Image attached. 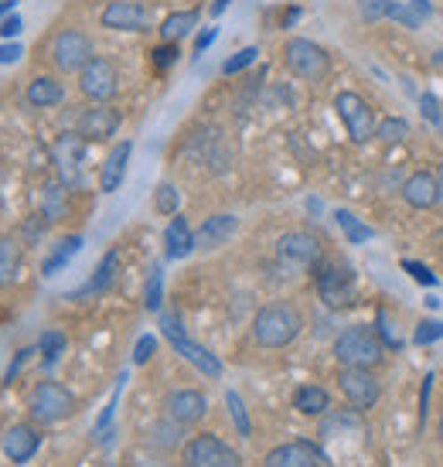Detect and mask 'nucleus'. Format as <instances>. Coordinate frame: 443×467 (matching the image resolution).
Wrapping results in <instances>:
<instances>
[{
    "instance_id": "obj_1",
    "label": "nucleus",
    "mask_w": 443,
    "mask_h": 467,
    "mask_svg": "<svg viewBox=\"0 0 443 467\" xmlns=\"http://www.w3.org/2000/svg\"><path fill=\"white\" fill-rule=\"evenodd\" d=\"M300 334H304V314L287 300L267 304L252 317V341L259 348H287Z\"/></svg>"
},
{
    "instance_id": "obj_2",
    "label": "nucleus",
    "mask_w": 443,
    "mask_h": 467,
    "mask_svg": "<svg viewBox=\"0 0 443 467\" xmlns=\"http://www.w3.org/2000/svg\"><path fill=\"white\" fill-rule=\"evenodd\" d=\"M334 358L351 369H379L386 362V345L375 328L368 324H351L334 338Z\"/></svg>"
},
{
    "instance_id": "obj_3",
    "label": "nucleus",
    "mask_w": 443,
    "mask_h": 467,
    "mask_svg": "<svg viewBox=\"0 0 443 467\" xmlns=\"http://www.w3.org/2000/svg\"><path fill=\"white\" fill-rule=\"evenodd\" d=\"M181 467H242V454L215 433H198L181 447Z\"/></svg>"
},
{
    "instance_id": "obj_4",
    "label": "nucleus",
    "mask_w": 443,
    "mask_h": 467,
    "mask_svg": "<svg viewBox=\"0 0 443 467\" xmlns=\"http://www.w3.org/2000/svg\"><path fill=\"white\" fill-rule=\"evenodd\" d=\"M86 147L89 140L78 134H62L52 143V164L58 171V181L69 188V192H78L86 184V171H82V160H86Z\"/></svg>"
},
{
    "instance_id": "obj_5",
    "label": "nucleus",
    "mask_w": 443,
    "mask_h": 467,
    "mask_svg": "<svg viewBox=\"0 0 443 467\" xmlns=\"http://www.w3.org/2000/svg\"><path fill=\"white\" fill-rule=\"evenodd\" d=\"M283 61L297 78L304 82H321L331 72V55L310 38H290L283 48Z\"/></svg>"
},
{
    "instance_id": "obj_6",
    "label": "nucleus",
    "mask_w": 443,
    "mask_h": 467,
    "mask_svg": "<svg viewBox=\"0 0 443 467\" xmlns=\"http://www.w3.org/2000/svg\"><path fill=\"white\" fill-rule=\"evenodd\" d=\"M28 413L38 420V423H62L76 413V396L65 389L62 382H38L31 399H28Z\"/></svg>"
},
{
    "instance_id": "obj_7",
    "label": "nucleus",
    "mask_w": 443,
    "mask_h": 467,
    "mask_svg": "<svg viewBox=\"0 0 443 467\" xmlns=\"http://www.w3.org/2000/svg\"><path fill=\"white\" fill-rule=\"evenodd\" d=\"M317 297L324 300V307L331 311H345L348 304L355 300V270L345 263H321L317 266Z\"/></svg>"
},
{
    "instance_id": "obj_8",
    "label": "nucleus",
    "mask_w": 443,
    "mask_h": 467,
    "mask_svg": "<svg viewBox=\"0 0 443 467\" xmlns=\"http://www.w3.org/2000/svg\"><path fill=\"white\" fill-rule=\"evenodd\" d=\"M334 110H338V119L345 123L351 143H368V140L375 136L379 119H375V110L365 102V96H358V93L345 89V93L334 96Z\"/></svg>"
},
{
    "instance_id": "obj_9",
    "label": "nucleus",
    "mask_w": 443,
    "mask_h": 467,
    "mask_svg": "<svg viewBox=\"0 0 443 467\" xmlns=\"http://www.w3.org/2000/svg\"><path fill=\"white\" fill-rule=\"evenodd\" d=\"M96 59V48H93V38L82 35L76 28H65L58 31L55 41H52V61H55L58 72L72 76V72H82L89 61Z\"/></svg>"
},
{
    "instance_id": "obj_10",
    "label": "nucleus",
    "mask_w": 443,
    "mask_h": 467,
    "mask_svg": "<svg viewBox=\"0 0 443 467\" xmlns=\"http://www.w3.org/2000/svg\"><path fill=\"white\" fill-rule=\"evenodd\" d=\"M338 389L341 396L348 399V406L355 409V413H365L379 403V396H382V382H379V375L372 369H351V365H341L338 372Z\"/></svg>"
},
{
    "instance_id": "obj_11",
    "label": "nucleus",
    "mask_w": 443,
    "mask_h": 467,
    "mask_svg": "<svg viewBox=\"0 0 443 467\" xmlns=\"http://www.w3.org/2000/svg\"><path fill=\"white\" fill-rule=\"evenodd\" d=\"M276 256L287 266H297V270H317L321 259H324V250H321V239L314 233L290 229V233H283L276 239Z\"/></svg>"
},
{
    "instance_id": "obj_12",
    "label": "nucleus",
    "mask_w": 443,
    "mask_h": 467,
    "mask_svg": "<svg viewBox=\"0 0 443 467\" xmlns=\"http://www.w3.org/2000/svg\"><path fill=\"white\" fill-rule=\"evenodd\" d=\"M99 24L110 31H151L154 28V11L140 0H110L99 11Z\"/></svg>"
},
{
    "instance_id": "obj_13",
    "label": "nucleus",
    "mask_w": 443,
    "mask_h": 467,
    "mask_svg": "<svg viewBox=\"0 0 443 467\" xmlns=\"http://www.w3.org/2000/svg\"><path fill=\"white\" fill-rule=\"evenodd\" d=\"M78 93L86 99H93V102H110L119 93V72H116L113 61L103 59V55L89 61L78 72Z\"/></svg>"
},
{
    "instance_id": "obj_14",
    "label": "nucleus",
    "mask_w": 443,
    "mask_h": 467,
    "mask_svg": "<svg viewBox=\"0 0 443 467\" xmlns=\"http://www.w3.org/2000/svg\"><path fill=\"white\" fill-rule=\"evenodd\" d=\"M119 123H123V113H119V110H113L110 102H93L89 110H82V117H78L76 123V134L86 136L89 143H103V140L116 136Z\"/></svg>"
},
{
    "instance_id": "obj_15",
    "label": "nucleus",
    "mask_w": 443,
    "mask_h": 467,
    "mask_svg": "<svg viewBox=\"0 0 443 467\" xmlns=\"http://www.w3.org/2000/svg\"><path fill=\"white\" fill-rule=\"evenodd\" d=\"M205 413H209V399H205V392L198 389H174L168 392V399H164V416H168L171 423H177V427L201 423Z\"/></svg>"
},
{
    "instance_id": "obj_16",
    "label": "nucleus",
    "mask_w": 443,
    "mask_h": 467,
    "mask_svg": "<svg viewBox=\"0 0 443 467\" xmlns=\"http://www.w3.org/2000/svg\"><path fill=\"white\" fill-rule=\"evenodd\" d=\"M321 464H324V454L310 440H290V444L273 447L263 457V467H321Z\"/></svg>"
},
{
    "instance_id": "obj_17",
    "label": "nucleus",
    "mask_w": 443,
    "mask_h": 467,
    "mask_svg": "<svg viewBox=\"0 0 443 467\" xmlns=\"http://www.w3.org/2000/svg\"><path fill=\"white\" fill-rule=\"evenodd\" d=\"M403 201L416 212L437 209L440 205V184H437V171H413L403 181Z\"/></svg>"
},
{
    "instance_id": "obj_18",
    "label": "nucleus",
    "mask_w": 443,
    "mask_h": 467,
    "mask_svg": "<svg viewBox=\"0 0 443 467\" xmlns=\"http://www.w3.org/2000/svg\"><path fill=\"white\" fill-rule=\"evenodd\" d=\"M130 154H134V143H130V140H119L113 151L106 154L103 168H99V192H103V195H113L116 188L127 181V164H130Z\"/></svg>"
},
{
    "instance_id": "obj_19",
    "label": "nucleus",
    "mask_w": 443,
    "mask_h": 467,
    "mask_svg": "<svg viewBox=\"0 0 443 467\" xmlns=\"http://www.w3.org/2000/svg\"><path fill=\"white\" fill-rule=\"evenodd\" d=\"M4 454L11 457V464H28L41 447V433L35 427H28V423H18V427H11L4 433Z\"/></svg>"
},
{
    "instance_id": "obj_20",
    "label": "nucleus",
    "mask_w": 443,
    "mask_h": 467,
    "mask_svg": "<svg viewBox=\"0 0 443 467\" xmlns=\"http://www.w3.org/2000/svg\"><path fill=\"white\" fill-rule=\"evenodd\" d=\"M235 229H239V218L232 212H218L201 222V229L194 233V242L201 250H218V246H226L232 235H235Z\"/></svg>"
},
{
    "instance_id": "obj_21",
    "label": "nucleus",
    "mask_w": 443,
    "mask_h": 467,
    "mask_svg": "<svg viewBox=\"0 0 443 467\" xmlns=\"http://www.w3.org/2000/svg\"><path fill=\"white\" fill-rule=\"evenodd\" d=\"M171 345H174V351H177L188 365H194L201 375H209V379H222V362H218V355H212V351L201 348V345H194L192 338H174Z\"/></svg>"
},
{
    "instance_id": "obj_22",
    "label": "nucleus",
    "mask_w": 443,
    "mask_h": 467,
    "mask_svg": "<svg viewBox=\"0 0 443 467\" xmlns=\"http://www.w3.org/2000/svg\"><path fill=\"white\" fill-rule=\"evenodd\" d=\"M164 246H168V259H185V256H192L198 250L192 225H188L185 215H171V225L164 229Z\"/></svg>"
},
{
    "instance_id": "obj_23",
    "label": "nucleus",
    "mask_w": 443,
    "mask_h": 467,
    "mask_svg": "<svg viewBox=\"0 0 443 467\" xmlns=\"http://www.w3.org/2000/svg\"><path fill=\"white\" fill-rule=\"evenodd\" d=\"M28 106H35V110H48V106H58L62 99H65V89H62V82L52 76H35L28 82Z\"/></svg>"
},
{
    "instance_id": "obj_24",
    "label": "nucleus",
    "mask_w": 443,
    "mask_h": 467,
    "mask_svg": "<svg viewBox=\"0 0 443 467\" xmlns=\"http://www.w3.org/2000/svg\"><path fill=\"white\" fill-rule=\"evenodd\" d=\"M198 18H201V11L198 7H188V11H174V14H168V18L160 20V38L164 41H181L188 38L194 28H198Z\"/></svg>"
},
{
    "instance_id": "obj_25",
    "label": "nucleus",
    "mask_w": 443,
    "mask_h": 467,
    "mask_svg": "<svg viewBox=\"0 0 443 467\" xmlns=\"http://www.w3.org/2000/svg\"><path fill=\"white\" fill-rule=\"evenodd\" d=\"M293 409L304 413V416H324L331 409L328 389H321V386H300V389L293 392Z\"/></svg>"
},
{
    "instance_id": "obj_26",
    "label": "nucleus",
    "mask_w": 443,
    "mask_h": 467,
    "mask_svg": "<svg viewBox=\"0 0 443 467\" xmlns=\"http://www.w3.org/2000/svg\"><path fill=\"white\" fill-rule=\"evenodd\" d=\"M82 250V235H69V239H62L55 250H52V256L41 263V276H55V273H62L69 263H72V256Z\"/></svg>"
},
{
    "instance_id": "obj_27",
    "label": "nucleus",
    "mask_w": 443,
    "mask_h": 467,
    "mask_svg": "<svg viewBox=\"0 0 443 467\" xmlns=\"http://www.w3.org/2000/svg\"><path fill=\"white\" fill-rule=\"evenodd\" d=\"M116 270H119V250H110V253L99 259L96 273H93V280L82 287V291L76 293V297H82V293H103L110 291V283L116 280Z\"/></svg>"
},
{
    "instance_id": "obj_28",
    "label": "nucleus",
    "mask_w": 443,
    "mask_h": 467,
    "mask_svg": "<svg viewBox=\"0 0 443 467\" xmlns=\"http://www.w3.org/2000/svg\"><path fill=\"white\" fill-rule=\"evenodd\" d=\"M21 270V242L11 235H0V287H7Z\"/></svg>"
},
{
    "instance_id": "obj_29",
    "label": "nucleus",
    "mask_w": 443,
    "mask_h": 467,
    "mask_svg": "<svg viewBox=\"0 0 443 467\" xmlns=\"http://www.w3.org/2000/svg\"><path fill=\"white\" fill-rule=\"evenodd\" d=\"M334 218H338V225H341V233H345V239L351 242V246H362V242H368V239L375 235V229H372V225H365L358 215L348 212V209H338V212H334Z\"/></svg>"
},
{
    "instance_id": "obj_30",
    "label": "nucleus",
    "mask_w": 443,
    "mask_h": 467,
    "mask_svg": "<svg viewBox=\"0 0 443 467\" xmlns=\"http://www.w3.org/2000/svg\"><path fill=\"white\" fill-rule=\"evenodd\" d=\"M65 184L62 181H52V184H45V201H41V215L48 218V222H58V218H65L69 212V198H65Z\"/></svg>"
},
{
    "instance_id": "obj_31",
    "label": "nucleus",
    "mask_w": 443,
    "mask_h": 467,
    "mask_svg": "<svg viewBox=\"0 0 443 467\" xmlns=\"http://www.w3.org/2000/svg\"><path fill=\"white\" fill-rule=\"evenodd\" d=\"M406 136H409V123L403 117H386L375 127V140H382V143H403Z\"/></svg>"
},
{
    "instance_id": "obj_32",
    "label": "nucleus",
    "mask_w": 443,
    "mask_h": 467,
    "mask_svg": "<svg viewBox=\"0 0 443 467\" xmlns=\"http://www.w3.org/2000/svg\"><path fill=\"white\" fill-rule=\"evenodd\" d=\"M396 0H358V14H362V20H392V14H396Z\"/></svg>"
},
{
    "instance_id": "obj_33",
    "label": "nucleus",
    "mask_w": 443,
    "mask_h": 467,
    "mask_svg": "<svg viewBox=\"0 0 443 467\" xmlns=\"http://www.w3.org/2000/svg\"><path fill=\"white\" fill-rule=\"evenodd\" d=\"M226 406H229V416L232 423H235V430H239V437H250L252 423H250V413H246L242 396H239V392H226Z\"/></svg>"
},
{
    "instance_id": "obj_34",
    "label": "nucleus",
    "mask_w": 443,
    "mask_h": 467,
    "mask_svg": "<svg viewBox=\"0 0 443 467\" xmlns=\"http://www.w3.org/2000/svg\"><path fill=\"white\" fill-rule=\"evenodd\" d=\"M154 209H157L160 215H177V209H181V192L174 188L171 181L157 184V192H154Z\"/></svg>"
},
{
    "instance_id": "obj_35",
    "label": "nucleus",
    "mask_w": 443,
    "mask_h": 467,
    "mask_svg": "<svg viewBox=\"0 0 443 467\" xmlns=\"http://www.w3.org/2000/svg\"><path fill=\"white\" fill-rule=\"evenodd\" d=\"M160 300H164V270L154 266L147 276V287H144V307L147 311H160Z\"/></svg>"
},
{
    "instance_id": "obj_36",
    "label": "nucleus",
    "mask_w": 443,
    "mask_h": 467,
    "mask_svg": "<svg viewBox=\"0 0 443 467\" xmlns=\"http://www.w3.org/2000/svg\"><path fill=\"white\" fill-rule=\"evenodd\" d=\"M65 345H69V341H65V334L62 332H45L38 338V351H41V358H45L48 365L58 362V355H65Z\"/></svg>"
},
{
    "instance_id": "obj_37",
    "label": "nucleus",
    "mask_w": 443,
    "mask_h": 467,
    "mask_svg": "<svg viewBox=\"0 0 443 467\" xmlns=\"http://www.w3.org/2000/svg\"><path fill=\"white\" fill-rule=\"evenodd\" d=\"M181 55V48H177V41H160L154 52H151V61H154L157 72H168L174 61Z\"/></svg>"
},
{
    "instance_id": "obj_38",
    "label": "nucleus",
    "mask_w": 443,
    "mask_h": 467,
    "mask_svg": "<svg viewBox=\"0 0 443 467\" xmlns=\"http://www.w3.org/2000/svg\"><path fill=\"white\" fill-rule=\"evenodd\" d=\"M259 59V48L250 45V48H242V52H235L226 65H222V76H235V72H242V69H250L252 61Z\"/></svg>"
},
{
    "instance_id": "obj_39",
    "label": "nucleus",
    "mask_w": 443,
    "mask_h": 467,
    "mask_svg": "<svg viewBox=\"0 0 443 467\" xmlns=\"http://www.w3.org/2000/svg\"><path fill=\"white\" fill-rule=\"evenodd\" d=\"M440 338H443V321H420V324H416V334H413L416 345H433V341H440Z\"/></svg>"
},
{
    "instance_id": "obj_40",
    "label": "nucleus",
    "mask_w": 443,
    "mask_h": 467,
    "mask_svg": "<svg viewBox=\"0 0 443 467\" xmlns=\"http://www.w3.org/2000/svg\"><path fill=\"white\" fill-rule=\"evenodd\" d=\"M403 270L416 280V283H423V287H437V273L430 270L426 263H416V259H406L403 263Z\"/></svg>"
},
{
    "instance_id": "obj_41",
    "label": "nucleus",
    "mask_w": 443,
    "mask_h": 467,
    "mask_svg": "<svg viewBox=\"0 0 443 467\" xmlns=\"http://www.w3.org/2000/svg\"><path fill=\"white\" fill-rule=\"evenodd\" d=\"M154 351H157V338L154 334H144L134 348V365H147V362L154 358Z\"/></svg>"
},
{
    "instance_id": "obj_42",
    "label": "nucleus",
    "mask_w": 443,
    "mask_h": 467,
    "mask_svg": "<svg viewBox=\"0 0 443 467\" xmlns=\"http://www.w3.org/2000/svg\"><path fill=\"white\" fill-rule=\"evenodd\" d=\"M375 332H379V338H382V345H386V348H403V341H399V338H396V334L389 332V321H386V311H379L375 314Z\"/></svg>"
},
{
    "instance_id": "obj_43",
    "label": "nucleus",
    "mask_w": 443,
    "mask_h": 467,
    "mask_svg": "<svg viewBox=\"0 0 443 467\" xmlns=\"http://www.w3.org/2000/svg\"><path fill=\"white\" fill-rule=\"evenodd\" d=\"M420 106H423V117L430 119V123L443 127V106L437 102V96H430V93H426V96L420 99Z\"/></svg>"
},
{
    "instance_id": "obj_44",
    "label": "nucleus",
    "mask_w": 443,
    "mask_h": 467,
    "mask_svg": "<svg viewBox=\"0 0 443 467\" xmlns=\"http://www.w3.org/2000/svg\"><path fill=\"white\" fill-rule=\"evenodd\" d=\"M45 229H48V218H45V215H31V218L24 222V235H28L31 242H38L41 235H45Z\"/></svg>"
},
{
    "instance_id": "obj_45",
    "label": "nucleus",
    "mask_w": 443,
    "mask_h": 467,
    "mask_svg": "<svg viewBox=\"0 0 443 467\" xmlns=\"http://www.w3.org/2000/svg\"><path fill=\"white\" fill-rule=\"evenodd\" d=\"M160 328H164V334L168 338H185V328H181V317L177 314H160Z\"/></svg>"
},
{
    "instance_id": "obj_46",
    "label": "nucleus",
    "mask_w": 443,
    "mask_h": 467,
    "mask_svg": "<svg viewBox=\"0 0 443 467\" xmlns=\"http://www.w3.org/2000/svg\"><path fill=\"white\" fill-rule=\"evenodd\" d=\"M21 31H24V20L18 18V14H7V18L0 20V35L11 41V38H18Z\"/></svg>"
},
{
    "instance_id": "obj_47",
    "label": "nucleus",
    "mask_w": 443,
    "mask_h": 467,
    "mask_svg": "<svg viewBox=\"0 0 443 467\" xmlns=\"http://www.w3.org/2000/svg\"><path fill=\"white\" fill-rule=\"evenodd\" d=\"M430 392H433V372H426L423 389H420V427L426 423V409H430Z\"/></svg>"
},
{
    "instance_id": "obj_48",
    "label": "nucleus",
    "mask_w": 443,
    "mask_h": 467,
    "mask_svg": "<svg viewBox=\"0 0 443 467\" xmlns=\"http://www.w3.org/2000/svg\"><path fill=\"white\" fill-rule=\"evenodd\" d=\"M21 55H24V48H21L18 41H7V45H0V65H14Z\"/></svg>"
},
{
    "instance_id": "obj_49",
    "label": "nucleus",
    "mask_w": 443,
    "mask_h": 467,
    "mask_svg": "<svg viewBox=\"0 0 443 467\" xmlns=\"http://www.w3.org/2000/svg\"><path fill=\"white\" fill-rule=\"evenodd\" d=\"M218 38V28H205L198 38H194V55H201V52H209L212 48V41Z\"/></svg>"
},
{
    "instance_id": "obj_50",
    "label": "nucleus",
    "mask_w": 443,
    "mask_h": 467,
    "mask_svg": "<svg viewBox=\"0 0 443 467\" xmlns=\"http://www.w3.org/2000/svg\"><path fill=\"white\" fill-rule=\"evenodd\" d=\"M409 7H413V14L420 20L433 18V4H430V0H409Z\"/></svg>"
},
{
    "instance_id": "obj_51",
    "label": "nucleus",
    "mask_w": 443,
    "mask_h": 467,
    "mask_svg": "<svg viewBox=\"0 0 443 467\" xmlns=\"http://www.w3.org/2000/svg\"><path fill=\"white\" fill-rule=\"evenodd\" d=\"M229 4H232V0H215V4H212V18H218V14H222Z\"/></svg>"
},
{
    "instance_id": "obj_52",
    "label": "nucleus",
    "mask_w": 443,
    "mask_h": 467,
    "mask_svg": "<svg viewBox=\"0 0 443 467\" xmlns=\"http://www.w3.org/2000/svg\"><path fill=\"white\" fill-rule=\"evenodd\" d=\"M11 11H14V0H0V18L11 14Z\"/></svg>"
},
{
    "instance_id": "obj_53",
    "label": "nucleus",
    "mask_w": 443,
    "mask_h": 467,
    "mask_svg": "<svg viewBox=\"0 0 443 467\" xmlns=\"http://www.w3.org/2000/svg\"><path fill=\"white\" fill-rule=\"evenodd\" d=\"M437 440L443 444V403H440V416H437Z\"/></svg>"
},
{
    "instance_id": "obj_54",
    "label": "nucleus",
    "mask_w": 443,
    "mask_h": 467,
    "mask_svg": "<svg viewBox=\"0 0 443 467\" xmlns=\"http://www.w3.org/2000/svg\"><path fill=\"white\" fill-rule=\"evenodd\" d=\"M437 184H440V205H443V164L437 168Z\"/></svg>"
},
{
    "instance_id": "obj_55",
    "label": "nucleus",
    "mask_w": 443,
    "mask_h": 467,
    "mask_svg": "<svg viewBox=\"0 0 443 467\" xmlns=\"http://www.w3.org/2000/svg\"><path fill=\"white\" fill-rule=\"evenodd\" d=\"M433 61H437V65H443V48L437 52V55H433Z\"/></svg>"
},
{
    "instance_id": "obj_56",
    "label": "nucleus",
    "mask_w": 443,
    "mask_h": 467,
    "mask_svg": "<svg viewBox=\"0 0 443 467\" xmlns=\"http://www.w3.org/2000/svg\"><path fill=\"white\" fill-rule=\"evenodd\" d=\"M0 175H4V160H0Z\"/></svg>"
},
{
    "instance_id": "obj_57",
    "label": "nucleus",
    "mask_w": 443,
    "mask_h": 467,
    "mask_svg": "<svg viewBox=\"0 0 443 467\" xmlns=\"http://www.w3.org/2000/svg\"><path fill=\"white\" fill-rule=\"evenodd\" d=\"M440 239H443V229H440Z\"/></svg>"
}]
</instances>
